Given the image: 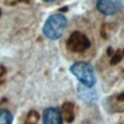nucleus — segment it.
I'll list each match as a JSON object with an SVG mask.
<instances>
[{"instance_id": "1", "label": "nucleus", "mask_w": 124, "mask_h": 124, "mask_svg": "<svg viewBox=\"0 0 124 124\" xmlns=\"http://www.w3.org/2000/svg\"><path fill=\"white\" fill-rule=\"evenodd\" d=\"M66 26V16L63 14H53L46 18L43 27V33L49 40H57L62 36Z\"/></svg>"}, {"instance_id": "2", "label": "nucleus", "mask_w": 124, "mask_h": 124, "mask_svg": "<svg viewBox=\"0 0 124 124\" xmlns=\"http://www.w3.org/2000/svg\"><path fill=\"white\" fill-rule=\"evenodd\" d=\"M70 72L79 80V82L87 87L91 88L96 83V75L94 68L91 64L83 61L75 62L70 67Z\"/></svg>"}, {"instance_id": "3", "label": "nucleus", "mask_w": 124, "mask_h": 124, "mask_svg": "<svg viewBox=\"0 0 124 124\" xmlns=\"http://www.w3.org/2000/svg\"><path fill=\"white\" fill-rule=\"evenodd\" d=\"M91 46V43L88 37L80 32V31H74L70 34L66 41L67 49L74 53H82L87 50Z\"/></svg>"}, {"instance_id": "4", "label": "nucleus", "mask_w": 124, "mask_h": 124, "mask_svg": "<svg viewBox=\"0 0 124 124\" xmlns=\"http://www.w3.org/2000/svg\"><path fill=\"white\" fill-rule=\"evenodd\" d=\"M121 6L120 0H97L96 7L98 11L106 16H111L118 12Z\"/></svg>"}, {"instance_id": "5", "label": "nucleus", "mask_w": 124, "mask_h": 124, "mask_svg": "<svg viewBox=\"0 0 124 124\" xmlns=\"http://www.w3.org/2000/svg\"><path fill=\"white\" fill-rule=\"evenodd\" d=\"M63 118L60 108L49 107L43 111V124H62Z\"/></svg>"}, {"instance_id": "6", "label": "nucleus", "mask_w": 124, "mask_h": 124, "mask_svg": "<svg viewBox=\"0 0 124 124\" xmlns=\"http://www.w3.org/2000/svg\"><path fill=\"white\" fill-rule=\"evenodd\" d=\"M60 111H61V114H62V118H64L68 123L74 121L75 115H76L74 104H72L70 102L64 103L62 108H61V109H60Z\"/></svg>"}, {"instance_id": "7", "label": "nucleus", "mask_w": 124, "mask_h": 124, "mask_svg": "<svg viewBox=\"0 0 124 124\" xmlns=\"http://www.w3.org/2000/svg\"><path fill=\"white\" fill-rule=\"evenodd\" d=\"M13 114L6 108H0V124H12Z\"/></svg>"}, {"instance_id": "8", "label": "nucleus", "mask_w": 124, "mask_h": 124, "mask_svg": "<svg viewBox=\"0 0 124 124\" xmlns=\"http://www.w3.org/2000/svg\"><path fill=\"white\" fill-rule=\"evenodd\" d=\"M40 115L36 110H30L26 116L25 124H38Z\"/></svg>"}, {"instance_id": "9", "label": "nucleus", "mask_w": 124, "mask_h": 124, "mask_svg": "<svg viewBox=\"0 0 124 124\" xmlns=\"http://www.w3.org/2000/svg\"><path fill=\"white\" fill-rule=\"evenodd\" d=\"M124 57V49H118L111 58V64H117Z\"/></svg>"}, {"instance_id": "10", "label": "nucleus", "mask_w": 124, "mask_h": 124, "mask_svg": "<svg viewBox=\"0 0 124 124\" xmlns=\"http://www.w3.org/2000/svg\"><path fill=\"white\" fill-rule=\"evenodd\" d=\"M4 73H5V68H3L2 66H0V78L3 77Z\"/></svg>"}, {"instance_id": "11", "label": "nucleus", "mask_w": 124, "mask_h": 124, "mask_svg": "<svg viewBox=\"0 0 124 124\" xmlns=\"http://www.w3.org/2000/svg\"><path fill=\"white\" fill-rule=\"evenodd\" d=\"M117 98H118V100H119V101L124 102V92H123V93H121V94H120V95H119Z\"/></svg>"}, {"instance_id": "12", "label": "nucleus", "mask_w": 124, "mask_h": 124, "mask_svg": "<svg viewBox=\"0 0 124 124\" xmlns=\"http://www.w3.org/2000/svg\"><path fill=\"white\" fill-rule=\"evenodd\" d=\"M44 1H46V2H52V1H54V0H44Z\"/></svg>"}, {"instance_id": "13", "label": "nucleus", "mask_w": 124, "mask_h": 124, "mask_svg": "<svg viewBox=\"0 0 124 124\" xmlns=\"http://www.w3.org/2000/svg\"><path fill=\"white\" fill-rule=\"evenodd\" d=\"M8 1V0H7ZM11 1V3H14V1H18V0H10Z\"/></svg>"}]
</instances>
